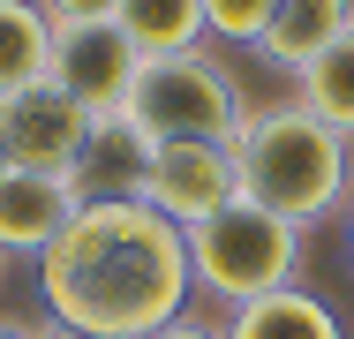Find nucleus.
<instances>
[{"label":"nucleus","instance_id":"obj_1","mask_svg":"<svg viewBox=\"0 0 354 339\" xmlns=\"http://www.w3.org/2000/svg\"><path fill=\"white\" fill-rule=\"evenodd\" d=\"M38 294H46L53 324L83 339H151L196 294L189 234L136 196L83 203L61 226V241L38 257Z\"/></svg>","mask_w":354,"mask_h":339},{"label":"nucleus","instance_id":"obj_2","mask_svg":"<svg viewBox=\"0 0 354 339\" xmlns=\"http://www.w3.org/2000/svg\"><path fill=\"white\" fill-rule=\"evenodd\" d=\"M226 151H234L241 196L279 211L286 226H317V219H332L347 203V136L332 121H317L301 98L241 113Z\"/></svg>","mask_w":354,"mask_h":339},{"label":"nucleus","instance_id":"obj_3","mask_svg":"<svg viewBox=\"0 0 354 339\" xmlns=\"http://www.w3.org/2000/svg\"><path fill=\"white\" fill-rule=\"evenodd\" d=\"M241 113H249V98H241L234 68L212 61L204 46L143 61L129 83V106H121V121L143 143H234Z\"/></svg>","mask_w":354,"mask_h":339},{"label":"nucleus","instance_id":"obj_4","mask_svg":"<svg viewBox=\"0 0 354 339\" xmlns=\"http://www.w3.org/2000/svg\"><path fill=\"white\" fill-rule=\"evenodd\" d=\"M294 271H301V226H286L279 211L249 196L218 203L204 226H189V279L204 294H218L226 309L294 286Z\"/></svg>","mask_w":354,"mask_h":339},{"label":"nucleus","instance_id":"obj_5","mask_svg":"<svg viewBox=\"0 0 354 339\" xmlns=\"http://www.w3.org/2000/svg\"><path fill=\"white\" fill-rule=\"evenodd\" d=\"M91 129H98V121L75 106L53 75H38V83H23V91L0 98V151H8V166H30V174H75Z\"/></svg>","mask_w":354,"mask_h":339},{"label":"nucleus","instance_id":"obj_6","mask_svg":"<svg viewBox=\"0 0 354 339\" xmlns=\"http://www.w3.org/2000/svg\"><path fill=\"white\" fill-rule=\"evenodd\" d=\"M136 68H143V53L129 46V30H121L113 15H106V23H61V30H53V68H46V75L68 91L91 121H121Z\"/></svg>","mask_w":354,"mask_h":339},{"label":"nucleus","instance_id":"obj_7","mask_svg":"<svg viewBox=\"0 0 354 339\" xmlns=\"http://www.w3.org/2000/svg\"><path fill=\"white\" fill-rule=\"evenodd\" d=\"M234 196H241V181H234V151L226 143H151L136 203H151L158 219H174L181 234L204 226L218 203H234Z\"/></svg>","mask_w":354,"mask_h":339},{"label":"nucleus","instance_id":"obj_8","mask_svg":"<svg viewBox=\"0 0 354 339\" xmlns=\"http://www.w3.org/2000/svg\"><path fill=\"white\" fill-rule=\"evenodd\" d=\"M75 211H83V196H75L68 174L8 166L0 174V257H46Z\"/></svg>","mask_w":354,"mask_h":339},{"label":"nucleus","instance_id":"obj_9","mask_svg":"<svg viewBox=\"0 0 354 339\" xmlns=\"http://www.w3.org/2000/svg\"><path fill=\"white\" fill-rule=\"evenodd\" d=\"M347 30H354V0H279L272 23H264V38H257V53L272 68H286V75H301L324 46H339Z\"/></svg>","mask_w":354,"mask_h":339},{"label":"nucleus","instance_id":"obj_10","mask_svg":"<svg viewBox=\"0 0 354 339\" xmlns=\"http://www.w3.org/2000/svg\"><path fill=\"white\" fill-rule=\"evenodd\" d=\"M143 158H151V143H143L129 121H98L68 181H75L83 203H129L143 189Z\"/></svg>","mask_w":354,"mask_h":339},{"label":"nucleus","instance_id":"obj_11","mask_svg":"<svg viewBox=\"0 0 354 339\" xmlns=\"http://www.w3.org/2000/svg\"><path fill=\"white\" fill-rule=\"evenodd\" d=\"M226 339H347L332 302H317L309 286H279V294H257L241 309H226Z\"/></svg>","mask_w":354,"mask_h":339},{"label":"nucleus","instance_id":"obj_12","mask_svg":"<svg viewBox=\"0 0 354 339\" xmlns=\"http://www.w3.org/2000/svg\"><path fill=\"white\" fill-rule=\"evenodd\" d=\"M113 23L129 30V46H136L143 61L204 46V0H121V15H113Z\"/></svg>","mask_w":354,"mask_h":339},{"label":"nucleus","instance_id":"obj_13","mask_svg":"<svg viewBox=\"0 0 354 339\" xmlns=\"http://www.w3.org/2000/svg\"><path fill=\"white\" fill-rule=\"evenodd\" d=\"M53 68V23L38 0H0V98Z\"/></svg>","mask_w":354,"mask_h":339},{"label":"nucleus","instance_id":"obj_14","mask_svg":"<svg viewBox=\"0 0 354 339\" xmlns=\"http://www.w3.org/2000/svg\"><path fill=\"white\" fill-rule=\"evenodd\" d=\"M294 98H301L317 121H332L339 136H354V30L339 46H324L317 61L294 75Z\"/></svg>","mask_w":354,"mask_h":339},{"label":"nucleus","instance_id":"obj_15","mask_svg":"<svg viewBox=\"0 0 354 339\" xmlns=\"http://www.w3.org/2000/svg\"><path fill=\"white\" fill-rule=\"evenodd\" d=\"M272 8L279 0H204V30L226 38V46H257L264 23H272Z\"/></svg>","mask_w":354,"mask_h":339},{"label":"nucleus","instance_id":"obj_16","mask_svg":"<svg viewBox=\"0 0 354 339\" xmlns=\"http://www.w3.org/2000/svg\"><path fill=\"white\" fill-rule=\"evenodd\" d=\"M46 8V23L61 30V23H106V15H121V0H38Z\"/></svg>","mask_w":354,"mask_h":339},{"label":"nucleus","instance_id":"obj_17","mask_svg":"<svg viewBox=\"0 0 354 339\" xmlns=\"http://www.w3.org/2000/svg\"><path fill=\"white\" fill-rule=\"evenodd\" d=\"M151 339H226L218 324H196V317H174L166 332H151Z\"/></svg>","mask_w":354,"mask_h":339},{"label":"nucleus","instance_id":"obj_18","mask_svg":"<svg viewBox=\"0 0 354 339\" xmlns=\"http://www.w3.org/2000/svg\"><path fill=\"white\" fill-rule=\"evenodd\" d=\"M0 339H38V324H23V317H0Z\"/></svg>","mask_w":354,"mask_h":339},{"label":"nucleus","instance_id":"obj_19","mask_svg":"<svg viewBox=\"0 0 354 339\" xmlns=\"http://www.w3.org/2000/svg\"><path fill=\"white\" fill-rule=\"evenodd\" d=\"M38 339H83V332H68V324H38Z\"/></svg>","mask_w":354,"mask_h":339},{"label":"nucleus","instance_id":"obj_20","mask_svg":"<svg viewBox=\"0 0 354 339\" xmlns=\"http://www.w3.org/2000/svg\"><path fill=\"white\" fill-rule=\"evenodd\" d=\"M347 257H354V203H347Z\"/></svg>","mask_w":354,"mask_h":339},{"label":"nucleus","instance_id":"obj_21","mask_svg":"<svg viewBox=\"0 0 354 339\" xmlns=\"http://www.w3.org/2000/svg\"><path fill=\"white\" fill-rule=\"evenodd\" d=\"M0 174H8V151H0Z\"/></svg>","mask_w":354,"mask_h":339},{"label":"nucleus","instance_id":"obj_22","mask_svg":"<svg viewBox=\"0 0 354 339\" xmlns=\"http://www.w3.org/2000/svg\"><path fill=\"white\" fill-rule=\"evenodd\" d=\"M0 271H8V257H0Z\"/></svg>","mask_w":354,"mask_h":339}]
</instances>
